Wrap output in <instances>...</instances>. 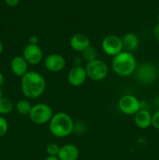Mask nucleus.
Here are the masks:
<instances>
[{"mask_svg":"<svg viewBox=\"0 0 159 160\" xmlns=\"http://www.w3.org/2000/svg\"><path fill=\"white\" fill-rule=\"evenodd\" d=\"M20 88L22 93L26 98L35 99L44 93L46 88V81L38 72L31 70L21 78Z\"/></svg>","mask_w":159,"mask_h":160,"instance_id":"1","label":"nucleus"},{"mask_svg":"<svg viewBox=\"0 0 159 160\" xmlns=\"http://www.w3.org/2000/svg\"><path fill=\"white\" fill-rule=\"evenodd\" d=\"M137 67V59L132 52L123 50L114 56L112 67L115 74L126 78L135 73Z\"/></svg>","mask_w":159,"mask_h":160,"instance_id":"2","label":"nucleus"},{"mask_svg":"<svg viewBox=\"0 0 159 160\" xmlns=\"http://www.w3.org/2000/svg\"><path fill=\"white\" fill-rule=\"evenodd\" d=\"M74 129V123L69 114L59 112L54 114L49 121V131L54 137L62 138L72 134Z\"/></svg>","mask_w":159,"mask_h":160,"instance_id":"3","label":"nucleus"},{"mask_svg":"<svg viewBox=\"0 0 159 160\" xmlns=\"http://www.w3.org/2000/svg\"><path fill=\"white\" fill-rule=\"evenodd\" d=\"M157 73V68L154 64L151 62H142L137 64L134 74L138 82L147 85L155 82Z\"/></svg>","mask_w":159,"mask_h":160,"instance_id":"4","label":"nucleus"},{"mask_svg":"<svg viewBox=\"0 0 159 160\" xmlns=\"http://www.w3.org/2000/svg\"><path fill=\"white\" fill-rule=\"evenodd\" d=\"M52 109L46 103H37L32 106L29 118L35 124L41 125L49 123L53 117Z\"/></svg>","mask_w":159,"mask_h":160,"instance_id":"5","label":"nucleus"},{"mask_svg":"<svg viewBox=\"0 0 159 160\" xmlns=\"http://www.w3.org/2000/svg\"><path fill=\"white\" fill-rule=\"evenodd\" d=\"M87 78L94 81H101L107 77L108 67L101 59H95L92 62H87L85 67Z\"/></svg>","mask_w":159,"mask_h":160,"instance_id":"6","label":"nucleus"},{"mask_svg":"<svg viewBox=\"0 0 159 160\" xmlns=\"http://www.w3.org/2000/svg\"><path fill=\"white\" fill-rule=\"evenodd\" d=\"M118 108L126 115H135L142 109V103L132 95H124L118 100Z\"/></svg>","mask_w":159,"mask_h":160,"instance_id":"7","label":"nucleus"},{"mask_svg":"<svg viewBox=\"0 0 159 160\" xmlns=\"http://www.w3.org/2000/svg\"><path fill=\"white\" fill-rule=\"evenodd\" d=\"M101 48L106 55L114 57L123 51L122 38L115 34L106 36L101 42Z\"/></svg>","mask_w":159,"mask_h":160,"instance_id":"8","label":"nucleus"},{"mask_svg":"<svg viewBox=\"0 0 159 160\" xmlns=\"http://www.w3.org/2000/svg\"><path fill=\"white\" fill-rule=\"evenodd\" d=\"M23 57L30 65H37L43 59V51L38 45L28 44L23 48Z\"/></svg>","mask_w":159,"mask_h":160,"instance_id":"9","label":"nucleus"},{"mask_svg":"<svg viewBox=\"0 0 159 160\" xmlns=\"http://www.w3.org/2000/svg\"><path fill=\"white\" fill-rule=\"evenodd\" d=\"M65 59L62 55L58 53H51L45 59V67L50 72L62 71L65 67Z\"/></svg>","mask_w":159,"mask_h":160,"instance_id":"10","label":"nucleus"},{"mask_svg":"<svg viewBox=\"0 0 159 160\" xmlns=\"http://www.w3.org/2000/svg\"><path fill=\"white\" fill-rule=\"evenodd\" d=\"M87 78V73L84 67H73L70 70L67 76L68 82L70 85L73 87H79L85 83Z\"/></svg>","mask_w":159,"mask_h":160,"instance_id":"11","label":"nucleus"},{"mask_svg":"<svg viewBox=\"0 0 159 160\" xmlns=\"http://www.w3.org/2000/svg\"><path fill=\"white\" fill-rule=\"evenodd\" d=\"M70 45L73 51L82 52L90 45V40L85 34H76L71 37L70 40Z\"/></svg>","mask_w":159,"mask_h":160,"instance_id":"12","label":"nucleus"},{"mask_svg":"<svg viewBox=\"0 0 159 160\" xmlns=\"http://www.w3.org/2000/svg\"><path fill=\"white\" fill-rule=\"evenodd\" d=\"M27 63L23 56H17L12 58L10 62V68L15 76L21 78L27 72Z\"/></svg>","mask_w":159,"mask_h":160,"instance_id":"13","label":"nucleus"},{"mask_svg":"<svg viewBox=\"0 0 159 160\" xmlns=\"http://www.w3.org/2000/svg\"><path fill=\"white\" fill-rule=\"evenodd\" d=\"M80 156V150L73 144H66L60 147L58 158L59 160H77Z\"/></svg>","mask_w":159,"mask_h":160,"instance_id":"14","label":"nucleus"},{"mask_svg":"<svg viewBox=\"0 0 159 160\" xmlns=\"http://www.w3.org/2000/svg\"><path fill=\"white\" fill-rule=\"evenodd\" d=\"M152 115L148 110L141 109L134 115V121L140 129H147L151 126Z\"/></svg>","mask_w":159,"mask_h":160,"instance_id":"15","label":"nucleus"},{"mask_svg":"<svg viewBox=\"0 0 159 160\" xmlns=\"http://www.w3.org/2000/svg\"><path fill=\"white\" fill-rule=\"evenodd\" d=\"M122 41H123V48H125V51L132 52L138 48L139 38L137 34L134 33H126L122 38Z\"/></svg>","mask_w":159,"mask_h":160,"instance_id":"16","label":"nucleus"},{"mask_svg":"<svg viewBox=\"0 0 159 160\" xmlns=\"http://www.w3.org/2000/svg\"><path fill=\"white\" fill-rule=\"evenodd\" d=\"M31 108H32V105L26 99L20 100L17 102L16 105V109L17 112L21 115H29Z\"/></svg>","mask_w":159,"mask_h":160,"instance_id":"17","label":"nucleus"},{"mask_svg":"<svg viewBox=\"0 0 159 160\" xmlns=\"http://www.w3.org/2000/svg\"><path fill=\"white\" fill-rule=\"evenodd\" d=\"M13 109V104L9 98L2 97L0 99V114L6 115L12 112Z\"/></svg>","mask_w":159,"mask_h":160,"instance_id":"18","label":"nucleus"},{"mask_svg":"<svg viewBox=\"0 0 159 160\" xmlns=\"http://www.w3.org/2000/svg\"><path fill=\"white\" fill-rule=\"evenodd\" d=\"M82 57L84 61L87 62H92L97 59V51L94 46H90L82 52Z\"/></svg>","mask_w":159,"mask_h":160,"instance_id":"19","label":"nucleus"},{"mask_svg":"<svg viewBox=\"0 0 159 160\" xmlns=\"http://www.w3.org/2000/svg\"><path fill=\"white\" fill-rule=\"evenodd\" d=\"M60 147L55 143H49L46 146V152L48 156H57L59 152Z\"/></svg>","mask_w":159,"mask_h":160,"instance_id":"20","label":"nucleus"},{"mask_svg":"<svg viewBox=\"0 0 159 160\" xmlns=\"http://www.w3.org/2000/svg\"><path fill=\"white\" fill-rule=\"evenodd\" d=\"M8 128H9V125H8L7 120L4 117H0V138L6 135L8 131Z\"/></svg>","mask_w":159,"mask_h":160,"instance_id":"21","label":"nucleus"},{"mask_svg":"<svg viewBox=\"0 0 159 160\" xmlns=\"http://www.w3.org/2000/svg\"><path fill=\"white\" fill-rule=\"evenodd\" d=\"M151 126L155 129L159 130V109L154 112L151 118Z\"/></svg>","mask_w":159,"mask_h":160,"instance_id":"22","label":"nucleus"},{"mask_svg":"<svg viewBox=\"0 0 159 160\" xmlns=\"http://www.w3.org/2000/svg\"><path fill=\"white\" fill-rule=\"evenodd\" d=\"M153 33H154V38H155L157 42H159V23H158L154 26Z\"/></svg>","mask_w":159,"mask_h":160,"instance_id":"23","label":"nucleus"},{"mask_svg":"<svg viewBox=\"0 0 159 160\" xmlns=\"http://www.w3.org/2000/svg\"><path fill=\"white\" fill-rule=\"evenodd\" d=\"M20 0H5V2L7 5L8 6H10V7H15L16 6H17L19 3Z\"/></svg>","mask_w":159,"mask_h":160,"instance_id":"24","label":"nucleus"},{"mask_svg":"<svg viewBox=\"0 0 159 160\" xmlns=\"http://www.w3.org/2000/svg\"><path fill=\"white\" fill-rule=\"evenodd\" d=\"M38 43V38L37 36H31L29 38V44H32V45H37Z\"/></svg>","mask_w":159,"mask_h":160,"instance_id":"25","label":"nucleus"},{"mask_svg":"<svg viewBox=\"0 0 159 160\" xmlns=\"http://www.w3.org/2000/svg\"><path fill=\"white\" fill-rule=\"evenodd\" d=\"M73 63H74V67H81V60L80 58L79 57H76L74 59H73Z\"/></svg>","mask_w":159,"mask_h":160,"instance_id":"26","label":"nucleus"},{"mask_svg":"<svg viewBox=\"0 0 159 160\" xmlns=\"http://www.w3.org/2000/svg\"><path fill=\"white\" fill-rule=\"evenodd\" d=\"M44 160H59L58 156H48Z\"/></svg>","mask_w":159,"mask_h":160,"instance_id":"27","label":"nucleus"},{"mask_svg":"<svg viewBox=\"0 0 159 160\" xmlns=\"http://www.w3.org/2000/svg\"><path fill=\"white\" fill-rule=\"evenodd\" d=\"M4 81H5V78H4V76H3L2 73L0 72V88L2 86L3 83H4Z\"/></svg>","mask_w":159,"mask_h":160,"instance_id":"28","label":"nucleus"},{"mask_svg":"<svg viewBox=\"0 0 159 160\" xmlns=\"http://www.w3.org/2000/svg\"><path fill=\"white\" fill-rule=\"evenodd\" d=\"M3 49H4V46H3L2 42L1 41H0V55H1L2 53Z\"/></svg>","mask_w":159,"mask_h":160,"instance_id":"29","label":"nucleus"},{"mask_svg":"<svg viewBox=\"0 0 159 160\" xmlns=\"http://www.w3.org/2000/svg\"><path fill=\"white\" fill-rule=\"evenodd\" d=\"M2 97H3V92H2V90L1 88H0V99H1Z\"/></svg>","mask_w":159,"mask_h":160,"instance_id":"30","label":"nucleus"},{"mask_svg":"<svg viewBox=\"0 0 159 160\" xmlns=\"http://www.w3.org/2000/svg\"><path fill=\"white\" fill-rule=\"evenodd\" d=\"M157 22H158V23H159V13H158V15H157Z\"/></svg>","mask_w":159,"mask_h":160,"instance_id":"31","label":"nucleus"},{"mask_svg":"<svg viewBox=\"0 0 159 160\" xmlns=\"http://www.w3.org/2000/svg\"><path fill=\"white\" fill-rule=\"evenodd\" d=\"M157 71L159 72V63H158V67H157Z\"/></svg>","mask_w":159,"mask_h":160,"instance_id":"32","label":"nucleus"},{"mask_svg":"<svg viewBox=\"0 0 159 160\" xmlns=\"http://www.w3.org/2000/svg\"><path fill=\"white\" fill-rule=\"evenodd\" d=\"M158 105H159V103H158Z\"/></svg>","mask_w":159,"mask_h":160,"instance_id":"33","label":"nucleus"}]
</instances>
